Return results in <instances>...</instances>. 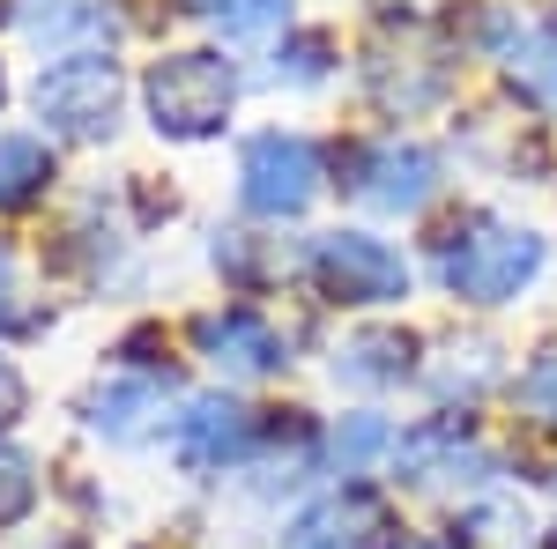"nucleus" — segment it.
I'll return each instance as SVG.
<instances>
[{
  "mask_svg": "<svg viewBox=\"0 0 557 549\" xmlns=\"http://www.w3.org/2000/svg\"><path fill=\"white\" fill-rule=\"evenodd\" d=\"M417 349H424V341L409 335V327H357V335L335 349V379L357 386V394H401L409 379H424Z\"/></svg>",
  "mask_w": 557,
  "mask_h": 549,
  "instance_id": "nucleus-13",
  "label": "nucleus"
},
{
  "mask_svg": "<svg viewBox=\"0 0 557 549\" xmlns=\"http://www.w3.org/2000/svg\"><path fill=\"white\" fill-rule=\"evenodd\" d=\"M386 475L417 498H491L506 483V461L483 446L475 416L461 409H438V416H417L409 431H394V453H386Z\"/></svg>",
  "mask_w": 557,
  "mask_h": 549,
  "instance_id": "nucleus-2",
  "label": "nucleus"
},
{
  "mask_svg": "<svg viewBox=\"0 0 557 549\" xmlns=\"http://www.w3.org/2000/svg\"><path fill=\"white\" fill-rule=\"evenodd\" d=\"M431 52V38H409L394 45L386 38L372 60H364V89H372V104L394 112V120H417V112H438L446 97H454V52H438L431 67H417Z\"/></svg>",
  "mask_w": 557,
  "mask_h": 549,
  "instance_id": "nucleus-12",
  "label": "nucleus"
},
{
  "mask_svg": "<svg viewBox=\"0 0 557 549\" xmlns=\"http://www.w3.org/2000/svg\"><path fill=\"white\" fill-rule=\"evenodd\" d=\"M23 409H30V379L0 357V431H15V423H23Z\"/></svg>",
  "mask_w": 557,
  "mask_h": 549,
  "instance_id": "nucleus-22",
  "label": "nucleus"
},
{
  "mask_svg": "<svg viewBox=\"0 0 557 549\" xmlns=\"http://www.w3.org/2000/svg\"><path fill=\"white\" fill-rule=\"evenodd\" d=\"M30 104H38L45 134H60V141H112L120 104H127V75L112 52H60L38 75Z\"/></svg>",
  "mask_w": 557,
  "mask_h": 549,
  "instance_id": "nucleus-7",
  "label": "nucleus"
},
{
  "mask_svg": "<svg viewBox=\"0 0 557 549\" xmlns=\"http://www.w3.org/2000/svg\"><path fill=\"white\" fill-rule=\"evenodd\" d=\"M386 549H438V542H417V535H394Z\"/></svg>",
  "mask_w": 557,
  "mask_h": 549,
  "instance_id": "nucleus-24",
  "label": "nucleus"
},
{
  "mask_svg": "<svg viewBox=\"0 0 557 549\" xmlns=\"http://www.w3.org/2000/svg\"><path fill=\"white\" fill-rule=\"evenodd\" d=\"M513 409L528 431H543V438H557V349H535L528 364H520L513 379Z\"/></svg>",
  "mask_w": 557,
  "mask_h": 549,
  "instance_id": "nucleus-18",
  "label": "nucleus"
},
{
  "mask_svg": "<svg viewBox=\"0 0 557 549\" xmlns=\"http://www.w3.org/2000/svg\"><path fill=\"white\" fill-rule=\"evenodd\" d=\"M394 542V512L364 475H343L335 490H312L283 520V549H386Z\"/></svg>",
  "mask_w": 557,
  "mask_h": 549,
  "instance_id": "nucleus-9",
  "label": "nucleus"
},
{
  "mask_svg": "<svg viewBox=\"0 0 557 549\" xmlns=\"http://www.w3.org/2000/svg\"><path fill=\"white\" fill-rule=\"evenodd\" d=\"M394 453V423L380 409H349L343 423H327V467L335 475H364L372 461Z\"/></svg>",
  "mask_w": 557,
  "mask_h": 549,
  "instance_id": "nucleus-16",
  "label": "nucleus"
},
{
  "mask_svg": "<svg viewBox=\"0 0 557 549\" xmlns=\"http://www.w3.org/2000/svg\"><path fill=\"white\" fill-rule=\"evenodd\" d=\"M327 186V164H320V141L298 127H260L246 134L238 149V209L260 215V223H298Z\"/></svg>",
  "mask_w": 557,
  "mask_h": 549,
  "instance_id": "nucleus-6",
  "label": "nucleus"
},
{
  "mask_svg": "<svg viewBox=\"0 0 557 549\" xmlns=\"http://www.w3.org/2000/svg\"><path fill=\"white\" fill-rule=\"evenodd\" d=\"M506 67H513L520 104L543 112V120H557V30H528V38L506 52Z\"/></svg>",
  "mask_w": 557,
  "mask_h": 549,
  "instance_id": "nucleus-17",
  "label": "nucleus"
},
{
  "mask_svg": "<svg viewBox=\"0 0 557 549\" xmlns=\"http://www.w3.org/2000/svg\"><path fill=\"white\" fill-rule=\"evenodd\" d=\"M335 75H343V45L327 38V30H283L275 52H268V89L305 97V89H327Z\"/></svg>",
  "mask_w": 557,
  "mask_h": 549,
  "instance_id": "nucleus-14",
  "label": "nucleus"
},
{
  "mask_svg": "<svg viewBox=\"0 0 557 549\" xmlns=\"http://www.w3.org/2000/svg\"><path fill=\"white\" fill-rule=\"evenodd\" d=\"M0 104H8V67H0Z\"/></svg>",
  "mask_w": 557,
  "mask_h": 549,
  "instance_id": "nucleus-26",
  "label": "nucleus"
},
{
  "mask_svg": "<svg viewBox=\"0 0 557 549\" xmlns=\"http://www.w3.org/2000/svg\"><path fill=\"white\" fill-rule=\"evenodd\" d=\"M424 267H431V283H438V297H454L469 312H498V304H520L543 283L550 238L513 223V215H498V209H461L424 238Z\"/></svg>",
  "mask_w": 557,
  "mask_h": 549,
  "instance_id": "nucleus-1",
  "label": "nucleus"
},
{
  "mask_svg": "<svg viewBox=\"0 0 557 549\" xmlns=\"http://www.w3.org/2000/svg\"><path fill=\"white\" fill-rule=\"evenodd\" d=\"M238 89H246V75L223 52L194 45V52L149 60L141 112H149V127L164 134V141H215V134L231 127V112H238Z\"/></svg>",
  "mask_w": 557,
  "mask_h": 549,
  "instance_id": "nucleus-3",
  "label": "nucleus"
},
{
  "mask_svg": "<svg viewBox=\"0 0 557 549\" xmlns=\"http://www.w3.org/2000/svg\"><path fill=\"white\" fill-rule=\"evenodd\" d=\"M194 349L238 386L290 372V335H283L260 304H215V312H201V320H194Z\"/></svg>",
  "mask_w": 557,
  "mask_h": 549,
  "instance_id": "nucleus-10",
  "label": "nucleus"
},
{
  "mask_svg": "<svg viewBox=\"0 0 557 549\" xmlns=\"http://www.w3.org/2000/svg\"><path fill=\"white\" fill-rule=\"evenodd\" d=\"M15 297H23V260H15L8 238H0V327L15 320Z\"/></svg>",
  "mask_w": 557,
  "mask_h": 549,
  "instance_id": "nucleus-23",
  "label": "nucleus"
},
{
  "mask_svg": "<svg viewBox=\"0 0 557 549\" xmlns=\"http://www.w3.org/2000/svg\"><path fill=\"white\" fill-rule=\"evenodd\" d=\"M209 23H215V38L253 45V38L290 30V0H209Z\"/></svg>",
  "mask_w": 557,
  "mask_h": 549,
  "instance_id": "nucleus-19",
  "label": "nucleus"
},
{
  "mask_svg": "<svg viewBox=\"0 0 557 549\" xmlns=\"http://www.w3.org/2000/svg\"><path fill=\"white\" fill-rule=\"evenodd\" d=\"M172 394H178L172 372H112L83 394V423L104 446H149V438L172 431V416H164Z\"/></svg>",
  "mask_w": 557,
  "mask_h": 549,
  "instance_id": "nucleus-11",
  "label": "nucleus"
},
{
  "mask_svg": "<svg viewBox=\"0 0 557 549\" xmlns=\"http://www.w3.org/2000/svg\"><path fill=\"white\" fill-rule=\"evenodd\" d=\"M305 283L327 297V304H349V312H386L417 290L401 246H386L380 230L349 223V230H320L305 246Z\"/></svg>",
  "mask_w": 557,
  "mask_h": 549,
  "instance_id": "nucleus-4",
  "label": "nucleus"
},
{
  "mask_svg": "<svg viewBox=\"0 0 557 549\" xmlns=\"http://www.w3.org/2000/svg\"><path fill=\"white\" fill-rule=\"evenodd\" d=\"M335 186L372 215H424L438 201V186H446V157L431 141H417V134H364V141L343 149Z\"/></svg>",
  "mask_w": 557,
  "mask_h": 549,
  "instance_id": "nucleus-5",
  "label": "nucleus"
},
{
  "mask_svg": "<svg viewBox=\"0 0 557 549\" xmlns=\"http://www.w3.org/2000/svg\"><path fill=\"white\" fill-rule=\"evenodd\" d=\"M52 149H45V134H0V215L15 209H38L45 194H52Z\"/></svg>",
  "mask_w": 557,
  "mask_h": 549,
  "instance_id": "nucleus-15",
  "label": "nucleus"
},
{
  "mask_svg": "<svg viewBox=\"0 0 557 549\" xmlns=\"http://www.w3.org/2000/svg\"><path fill=\"white\" fill-rule=\"evenodd\" d=\"M253 438H260V416L238 409V401H223V394L178 401L172 431H164L172 467L186 475V483H223V475H238V467L253 461Z\"/></svg>",
  "mask_w": 557,
  "mask_h": 549,
  "instance_id": "nucleus-8",
  "label": "nucleus"
},
{
  "mask_svg": "<svg viewBox=\"0 0 557 549\" xmlns=\"http://www.w3.org/2000/svg\"><path fill=\"white\" fill-rule=\"evenodd\" d=\"M45 483H38V461L23 446H0V527H23L38 512Z\"/></svg>",
  "mask_w": 557,
  "mask_h": 549,
  "instance_id": "nucleus-21",
  "label": "nucleus"
},
{
  "mask_svg": "<svg viewBox=\"0 0 557 549\" xmlns=\"http://www.w3.org/2000/svg\"><path fill=\"white\" fill-rule=\"evenodd\" d=\"M209 260H215V275H231V290H246L253 297L268 275H275V253L260 246L253 230H215V246H209Z\"/></svg>",
  "mask_w": 557,
  "mask_h": 549,
  "instance_id": "nucleus-20",
  "label": "nucleus"
},
{
  "mask_svg": "<svg viewBox=\"0 0 557 549\" xmlns=\"http://www.w3.org/2000/svg\"><path fill=\"white\" fill-rule=\"evenodd\" d=\"M535 549H557V527H543V535H535Z\"/></svg>",
  "mask_w": 557,
  "mask_h": 549,
  "instance_id": "nucleus-25",
  "label": "nucleus"
}]
</instances>
